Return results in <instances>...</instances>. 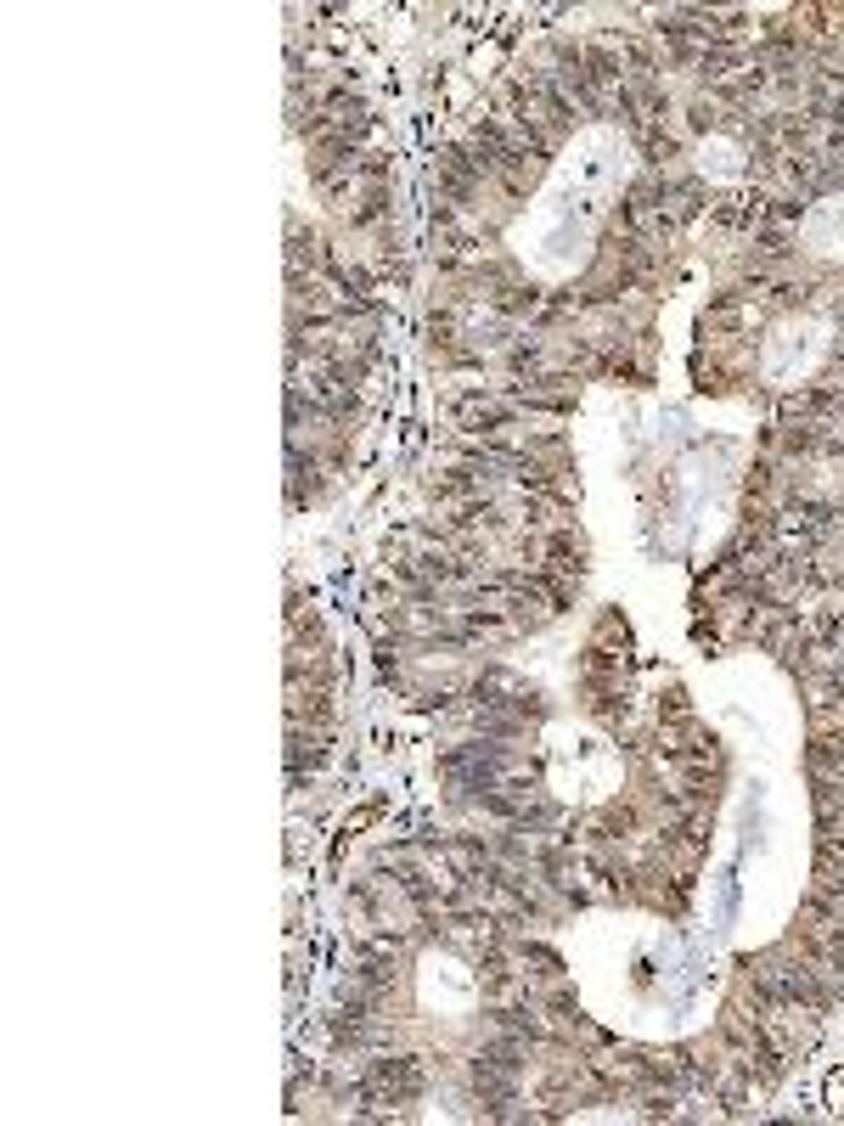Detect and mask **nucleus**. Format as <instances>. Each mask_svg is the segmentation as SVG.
<instances>
[{
    "label": "nucleus",
    "instance_id": "f257e3e1",
    "mask_svg": "<svg viewBox=\"0 0 844 1126\" xmlns=\"http://www.w3.org/2000/svg\"><path fill=\"white\" fill-rule=\"evenodd\" d=\"M457 428L462 434H502L518 423V406L502 401V395H484V389H468V395H457Z\"/></svg>",
    "mask_w": 844,
    "mask_h": 1126
},
{
    "label": "nucleus",
    "instance_id": "f03ea898",
    "mask_svg": "<svg viewBox=\"0 0 844 1126\" xmlns=\"http://www.w3.org/2000/svg\"><path fill=\"white\" fill-rule=\"evenodd\" d=\"M332 755V732L321 726H305V721H287V766H299V772H321Z\"/></svg>",
    "mask_w": 844,
    "mask_h": 1126
},
{
    "label": "nucleus",
    "instance_id": "7ed1b4c3",
    "mask_svg": "<svg viewBox=\"0 0 844 1126\" xmlns=\"http://www.w3.org/2000/svg\"><path fill=\"white\" fill-rule=\"evenodd\" d=\"M490 1025H495V1031H507V1037H524L529 1048H540V1042H558L552 1031H546V1019H540L535 1008H513V1003H495V1008H490Z\"/></svg>",
    "mask_w": 844,
    "mask_h": 1126
},
{
    "label": "nucleus",
    "instance_id": "20e7f679",
    "mask_svg": "<svg viewBox=\"0 0 844 1126\" xmlns=\"http://www.w3.org/2000/svg\"><path fill=\"white\" fill-rule=\"evenodd\" d=\"M546 569H558V575H569V580H580V569H585V547H580V535L563 524V529H552L546 535Z\"/></svg>",
    "mask_w": 844,
    "mask_h": 1126
},
{
    "label": "nucleus",
    "instance_id": "39448f33",
    "mask_svg": "<svg viewBox=\"0 0 844 1126\" xmlns=\"http://www.w3.org/2000/svg\"><path fill=\"white\" fill-rule=\"evenodd\" d=\"M350 974H355V981H361L366 992H377V997H383L394 981H401V969H394V952H372V947H366V958H361Z\"/></svg>",
    "mask_w": 844,
    "mask_h": 1126
},
{
    "label": "nucleus",
    "instance_id": "423d86ee",
    "mask_svg": "<svg viewBox=\"0 0 844 1126\" xmlns=\"http://www.w3.org/2000/svg\"><path fill=\"white\" fill-rule=\"evenodd\" d=\"M479 1059H484V1064H495V1070H513V1075H518V1070L529 1064V1042L502 1031L495 1042H484V1048H479Z\"/></svg>",
    "mask_w": 844,
    "mask_h": 1126
},
{
    "label": "nucleus",
    "instance_id": "0eeeda50",
    "mask_svg": "<svg viewBox=\"0 0 844 1126\" xmlns=\"http://www.w3.org/2000/svg\"><path fill=\"white\" fill-rule=\"evenodd\" d=\"M771 439H777V446H782L788 457H811V451H822V446H827V434H822L816 423H782Z\"/></svg>",
    "mask_w": 844,
    "mask_h": 1126
},
{
    "label": "nucleus",
    "instance_id": "6e6552de",
    "mask_svg": "<svg viewBox=\"0 0 844 1126\" xmlns=\"http://www.w3.org/2000/svg\"><path fill=\"white\" fill-rule=\"evenodd\" d=\"M636 141H642V158H648L654 170L676 158V135H670L665 124H642V130H636Z\"/></svg>",
    "mask_w": 844,
    "mask_h": 1126
},
{
    "label": "nucleus",
    "instance_id": "1a4fd4ad",
    "mask_svg": "<svg viewBox=\"0 0 844 1126\" xmlns=\"http://www.w3.org/2000/svg\"><path fill=\"white\" fill-rule=\"evenodd\" d=\"M598 643H603V648H609V643L631 648V625H625V614H614V609H609V614L598 620Z\"/></svg>",
    "mask_w": 844,
    "mask_h": 1126
},
{
    "label": "nucleus",
    "instance_id": "9d476101",
    "mask_svg": "<svg viewBox=\"0 0 844 1126\" xmlns=\"http://www.w3.org/2000/svg\"><path fill=\"white\" fill-rule=\"evenodd\" d=\"M771 479H777V468H771V462H755V473H749V496H766V491H771Z\"/></svg>",
    "mask_w": 844,
    "mask_h": 1126
},
{
    "label": "nucleus",
    "instance_id": "9b49d317",
    "mask_svg": "<svg viewBox=\"0 0 844 1126\" xmlns=\"http://www.w3.org/2000/svg\"><path fill=\"white\" fill-rule=\"evenodd\" d=\"M507 361H513V372H535V367H540V350H535V345H518Z\"/></svg>",
    "mask_w": 844,
    "mask_h": 1126
}]
</instances>
